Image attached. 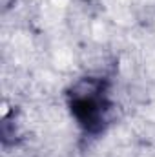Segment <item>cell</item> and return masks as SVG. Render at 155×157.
Masks as SVG:
<instances>
[{
    "label": "cell",
    "mask_w": 155,
    "mask_h": 157,
    "mask_svg": "<svg viewBox=\"0 0 155 157\" xmlns=\"http://www.w3.org/2000/svg\"><path fill=\"white\" fill-rule=\"evenodd\" d=\"M112 104L102 80L82 78L70 91V110L77 122L89 133H99L108 122Z\"/></svg>",
    "instance_id": "1"
}]
</instances>
